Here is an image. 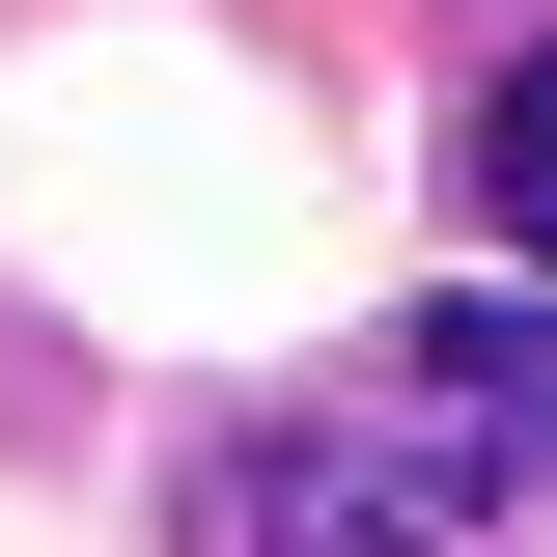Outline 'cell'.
I'll return each instance as SVG.
<instances>
[{
  "label": "cell",
  "mask_w": 557,
  "mask_h": 557,
  "mask_svg": "<svg viewBox=\"0 0 557 557\" xmlns=\"http://www.w3.org/2000/svg\"><path fill=\"white\" fill-rule=\"evenodd\" d=\"M335 418L446 502V530H474V502L530 474V418H557V391H530V307H418V335H362V362H335Z\"/></svg>",
  "instance_id": "cell-1"
},
{
  "label": "cell",
  "mask_w": 557,
  "mask_h": 557,
  "mask_svg": "<svg viewBox=\"0 0 557 557\" xmlns=\"http://www.w3.org/2000/svg\"><path fill=\"white\" fill-rule=\"evenodd\" d=\"M168 557H446V502H418L362 418H251V446H196Z\"/></svg>",
  "instance_id": "cell-2"
}]
</instances>
